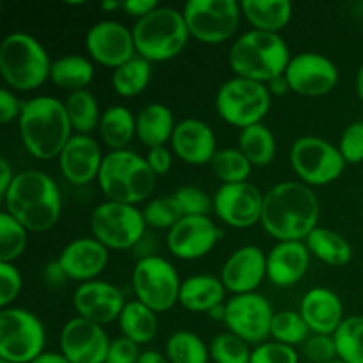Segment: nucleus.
Returning a JSON list of instances; mask_svg holds the SVG:
<instances>
[{
	"label": "nucleus",
	"instance_id": "49530a36",
	"mask_svg": "<svg viewBox=\"0 0 363 363\" xmlns=\"http://www.w3.org/2000/svg\"><path fill=\"white\" fill-rule=\"evenodd\" d=\"M300 354L294 347L280 344L277 340H266V342L255 346L252 351L250 363H298Z\"/></svg>",
	"mask_w": 363,
	"mask_h": 363
},
{
	"label": "nucleus",
	"instance_id": "e433bc0d",
	"mask_svg": "<svg viewBox=\"0 0 363 363\" xmlns=\"http://www.w3.org/2000/svg\"><path fill=\"white\" fill-rule=\"evenodd\" d=\"M165 357L170 363H208L211 354L197 333L176 332L167 340Z\"/></svg>",
	"mask_w": 363,
	"mask_h": 363
},
{
	"label": "nucleus",
	"instance_id": "412c9836",
	"mask_svg": "<svg viewBox=\"0 0 363 363\" xmlns=\"http://www.w3.org/2000/svg\"><path fill=\"white\" fill-rule=\"evenodd\" d=\"M264 277H268V254H264L259 247L247 245L229 255L222 268L220 280L229 293L238 296L255 293Z\"/></svg>",
	"mask_w": 363,
	"mask_h": 363
},
{
	"label": "nucleus",
	"instance_id": "09e8293b",
	"mask_svg": "<svg viewBox=\"0 0 363 363\" xmlns=\"http://www.w3.org/2000/svg\"><path fill=\"white\" fill-rule=\"evenodd\" d=\"M23 279L20 272L11 262H0V307L9 308V305L20 294Z\"/></svg>",
	"mask_w": 363,
	"mask_h": 363
},
{
	"label": "nucleus",
	"instance_id": "f704fd0d",
	"mask_svg": "<svg viewBox=\"0 0 363 363\" xmlns=\"http://www.w3.org/2000/svg\"><path fill=\"white\" fill-rule=\"evenodd\" d=\"M64 106H66L71 128L78 131V135H89L96 128H99L101 113H99L98 99L91 91L71 92L67 94Z\"/></svg>",
	"mask_w": 363,
	"mask_h": 363
},
{
	"label": "nucleus",
	"instance_id": "8fccbe9b",
	"mask_svg": "<svg viewBox=\"0 0 363 363\" xmlns=\"http://www.w3.org/2000/svg\"><path fill=\"white\" fill-rule=\"evenodd\" d=\"M140 354V346L123 335L110 342L105 363H138Z\"/></svg>",
	"mask_w": 363,
	"mask_h": 363
},
{
	"label": "nucleus",
	"instance_id": "2eb2a0df",
	"mask_svg": "<svg viewBox=\"0 0 363 363\" xmlns=\"http://www.w3.org/2000/svg\"><path fill=\"white\" fill-rule=\"evenodd\" d=\"M264 195L255 184L234 183L222 184L213 197V209L225 225L248 229L261 222Z\"/></svg>",
	"mask_w": 363,
	"mask_h": 363
},
{
	"label": "nucleus",
	"instance_id": "bb28decb",
	"mask_svg": "<svg viewBox=\"0 0 363 363\" xmlns=\"http://www.w3.org/2000/svg\"><path fill=\"white\" fill-rule=\"evenodd\" d=\"M225 286L220 279L213 275H194L181 284L179 303L190 312L213 311L223 303Z\"/></svg>",
	"mask_w": 363,
	"mask_h": 363
},
{
	"label": "nucleus",
	"instance_id": "603ef678",
	"mask_svg": "<svg viewBox=\"0 0 363 363\" xmlns=\"http://www.w3.org/2000/svg\"><path fill=\"white\" fill-rule=\"evenodd\" d=\"M21 106L23 103L18 101V98L9 89H2L0 91V123L7 124L14 119H20Z\"/></svg>",
	"mask_w": 363,
	"mask_h": 363
},
{
	"label": "nucleus",
	"instance_id": "5701e85b",
	"mask_svg": "<svg viewBox=\"0 0 363 363\" xmlns=\"http://www.w3.org/2000/svg\"><path fill=\"white\" fill-rule=\"evenodd\" d=\"M57 261L69 280L92 282L108 262V248L96 238H78L64 247Z\"/></svg>",
	"mask_w": 363,
	"mask_h": 363
},
{
	"label": "nucleus",
	"instance_id": "f03ea898",
	"mask_svg": "<svg viewBox=\"0 0 363 363\" xmlns=\"http://www.w3.org/2000/svg\"><path fill=\"white\" fill-rule=\"evenodd\" d=\"M6 213L21 223L28 233H46L60 218L62 199L55 181L41 170H23L16 174L4 195Z\"/></svg>",
	"mask_w": 363,
	"mask_h": 363
},
{
	"label": "nucleus",
	"instance_id": "13d9d810",
	"mask_svg": "<svg viewBox=\"0 0 363 363\" xmlns=\"http://www.w3.org/2000/svg\"><path fill=\"white\" fill-rule=\"evenodd\" d=\"M138 363H170V362H169V358H167L163 353H160V351L149 350V351H144V353L140 354Z\"/></svg>",
	"mask_w": 363,
	"mask_h": 363
},
{
	"label": "nucleus",
	"instance_id": "c756f323",
	"mask_svg": "<svg viewBox=\"0 0 363 363\" xmlns=\"http://www.w3.org/2000/svg\"><path fill=\"white\" fill-rule=\"evenodd\" d=\"M311 255L330 266H346L353 259V247L339 233L326 227H315L305 240Z\"/></svg>",
	"mask_w": 363,
	"mask_h": 363
},
{
	"label": "nucleus",
	"instance_id": "37998d69",
	"mask_svg": "<svg viewBox=\"0 0 363 363\" xmlns=\"http://www.w3.org/2000/svg\"><path fill=\"white\" fill-rule=\"evenodd\" d=\"M142 215H144L145 225L147 227L167 230L172 229V227L183 218V213H181L179 206H177L174 197L152 199L151 202H147V206L144 208Z\"/></svg>",
	"mask_w": 363,
	"mask_h": 363
},
{
	"label": "nucleus",
	"instance_id": "bf43d9fd",
	"mask_svg": "<svg viewBox=\"0 0 363 363\" xmlns=\"http://www.w3.org/2000/svg\"><path fill=\"white\" fill-rule=\"evenodd\" d=\"M32 363H71L62 353H43Z\"/></svg>",
	"mask_w": 363,
	"mask_h": 363
},
{
	"label": "nucleus",
	"instance_id": "7ed1b4c3",
	"mask_svg": "<svg viewBox=\"0 0 363 363\" xmlns=\"http://www.w3.org/2000/svg\"><path fill=\"white\" fill-rule=\"evenodd\" d=\"M18 126L23 147L43 162L59 158L73 137L66 106L52 96H38L25 101Z\"/></svg>",
	"mask_w": 363,
	"mask_h": 363
},
{
	"label": "nucleus",
	"instance_id": "aec40b11",
	"mask_svg": "<svg viewBox=\"0 0 363 363\" xmlns=\"http://www.w3.org/2000/svg\"><path fill=\"white\" fill-rule=\"evenodd\" d=\"M74 311L78 318L87 319L94 325H110L117 319L119 321L126 301L123 293L113 284L103 280L80 284L73 294Z\"/></svg>",
	"mask_w": 363,
	"mask_h": 363
},
{
	"label": "nucleus",
	"instance_id": "393cba45",
	"mask_svg": "<svg viewBox=\"0 0 363 363\" xmlns=\"http://www.w3.org/2000/svg\"><path fill=\"white\" fill-rule=\"evenodd\" d=\"M300 314L312 333L333 335L342 325L344 305L337 293L326 287H314L301 298Z\"/></svg>",
	"mask_w": 363,
	"mask_h": 363
},
{
	"label": "nucleus",
	"instance_id": "20e7f679",
	"mask_svg": "<svg viewBox=\"0 0 363 363\" xmlns=\"http://www.w3.org/2000/svg\"><path fill=\"white\" fill-rule=\"evenodd\" d=\"M291 59L289 46L280 34L262 30H250L238 38L229 52V64L236 77L261 84L286 74Z\"/></svg>",
	"mask_w": 363,
	"mask_h": 363
},
{
	"label": "nucleus",
	"instance_id": "f3484780",
	"mask_svg": "<svg viewBox=\"0 0 363 363\" xmlns=\"http://www.w3.org/2000/svg\"><path fill=\"white\" fill-rule=\"evenodd\" d=\"M85 48L96 62L112 69L137 57L133 32L113 20H103L92 25L85 35Z\"/></svg>",
	"mask_w": 363,
	"mask_h": 363
},
{
	"label": "nucleus",
	"instance_id": "7c9ffc66",
	"mask_svg": "<svg viewBox=\"0 0 363 363\" xmlns=\"http://www.w3.org/2000/svg\"><path fill=\"white\" fill-rule=\"evenodd\" d=\"M137 135V117L126 106H110L101 113L99 137L112 151H124Z\"/></svg>",
	"mask_w": 363,
	"mask_h": 363
},
{
	"label": "nucleus",
	"instance_id": "1a4fd4ad",
	"mask_svg": "<svg viewBox=\"0 0 363 363\" xmlns=\"http://www.w3.org/2000/svg\"><path fill=\"white\" fill-rule=\"evenodd\" d=\"M46 333L38 315L25 308L0 312V358L11 363H32L45 353Z\"/></svg>",
	"mask_w": 363,
	"mask_h": 363
},
{
	"label": "nucleus",
	"instance_id": "9b49d317",
	"mask_svg": "<svg viewBox=\"0 0 363 363\" xmlns=\"http://www.w3.org/2000/svg\"><path fill=\"white\" fill-rule=\"evenodd\" d=\"M133 293L137 301L151 311L167 312L179 303L181 280L176 268L160 255L138 259L131 275Z\"/></svg>",
	"mask_w": 363,
	"mask_h": 363
},
{
	"label": "nucleus",
	"instance_id": "ddd939ff",
	"mask_svg": "<svg viewBox=\"0 0 363 363\" xmlns=\"http://www.w3.org/2000/svg\"><path fill=\"white\" fill-rule=\"evenodd\" d=\"M183 16L191 38L206 45H218L234 35L240 27L241 4L236 0H190Z\"/></svg>",
	"mask_w": 363,
	"mask_h": 363
},
{
	"label": "nucleus",
	"instance_id": "58836bf2",
	"mask_svg": "<svg viewBox=\"0 0 363 363\" xmlns=\"http://www.w3.org/2000/svg\"><path fill=\"white\" fill-rule=\"evenodd\" d=\"M211 169L223 184L245 183L252 172V163L240 149H220L211 160Z\"/></svg>",
	"mask_w": 363,
	"mask_h": 363
},
{
	"label": "nucleus",
	"instance_id": "79ce46f5",
	"mask_svg": "<svg viewBox=\"0 0 363 363\" xmlns=\"http://www.w3.org/2000/svg\"><path fill=\"white\" fill-rule=\"evenodd\" d=\"M209 354L215 363H250L252 351L248 350V344L243 339L225 332L211 340Z\"/></svg>",
	"mask_w": 363,
	"mask_h": 363
},
{
	"label": "nucleus",
	"instance_id": "f8f14e48",
	"mask_svg": "<svg viewBox=\"0 0 363 363\" xmlns=\"http://www.w3.org/2000/svg\"><path fill=\"white\" fill-rule=\"evenodd\" d=\"M291 167L308 186H325L342 176L346 169L339 147L321 137H301L293 144L289 152Z\"/></svg>",
	"mask_w": 363,
	"mask_h": 363
},
{
	"label": "nucleus",
	"instance_id": "473e14b6",
	"mask_svg": "<svg viewBox=\"0 0 363 363\" xmlns=\"http://www.w3.org/2000/svg\"><path fill=\"white\" fill-rule=\"evenodd\" d=\"M121 332L124 337L137 342L138 346L149 344L158 335V318L156 312L140 301H128L119 318Z\"/></svg>",
	"mask_w": 363,
	"mask_h": 363
},
{
	"label": "nucleus",
	"instance_id": "c9c22d12",
	"mask_svg": "<svg viewBox=\"0 0 363 363\" xmlns=\"http://www.w3.org/2000/svg\"><path fill=\"white\" fill-rule=\"evenodd\" d=\"M151 82V62L142 57H133L112 73V87L123 98H135L147 89Z\"/></svg>",
	"mask_w": 363,
	"mask_h": 363
},
{
	"label": "nucleus",
	"instance_id": "6e6d98bb",
	"mask_svg": "<svg viewBox=\"0 0 363 363\" xmlns=\"http://www.w3.org/2000/svg\"><path fill=\"white\" fill-rule=\"evenodd\" d=\"M14 174H13V169H11L9 162H7L6 158L0 160V195H6L7 190L11 188V184H13L14 181Z\"/></svg>",
	"mask_w": 363,
	"mask_h": 363
},
{
	"label": "nucleus",
	"instance_id": "4468645a",
	"mask_svg": "<svg viewBox=\"0 0 363 363\" xmlns=\"http://www.w3.org/2000/svg\"><path fill=\"white\" fill-rule=\"evenodd\" d=\"M272 305L262 294H238L225 303V325L230 333L243 339L247 344L266 342L272 335L273 323Z\"/></svg>",
	"mask_w": 363,
	"mask_h": 363
},
{
	"label": "nucleus",
	"instance_id": "72a5a7b5",
	"mask_svg": "<svg viewBox=\"0 0 363 363\" xmlns=\"http://www.w3.org/2000/svg\"><path fill=\"white\" fill-rule=\"evenodd\" d=\"M240 151L254 167H266L275 160V135L264 124H254L240 133Z\"/></svg>",
	"mask_w": 363,
	"mask_h": 363
},
{
	"label": "nucleus",
	"instance_id": "ea45409f",
	"mask_svg": "<svg viewBox=\"0 0 363 363\" xmlns=\"http://www.w3.org/2000/svg\"><path fill=\"white\" fill-rule=\"evenodd\" d=\"M312 335L311 328L307 326L305 319L300 312L282 311L275 312L272 323V337L273 340L286 346H301L308 337Z\"/></svg>",
	"mask_w": 363,
	"mask_h": 363
},
{
	"label": "nucleus",
	"instance_id": "4be33fe9",
	"mask_svg": "<svg viewBox=\"0 0 363 363\" xmlns=\"http://www.w3.org/2000/svg\"><path fill=\"white\" fill-rule=\"evenodd\" d=\"M101 147L89 135H73L59 156L60 172L71 184H89L98 179L103 165Z\"/></svg>",
	"mask_w": 363,
	"mask_h": 363
},
{
	"label": "nucleus",
	"instance_id": "864d4df0",
	"mask_svg": "<svg viewBox=\"0 0 363 363\" xmlns=\"http://www.w3.org/2000/svg\"><path fill=\"white\" fill-rule=\"evenodd\" d=\"M156 7H160L156 0H126V2H123V9L137 20L147 16Z\"/></svg>",
	"mask_w": 363,
	"mask_h": 363
},
{
	"label": "nucleus",
	"instance_id": "39448f33",
	"mask_svg": "<svg viewBox=\"0 0 363 363\" xmlns=\"http://www.w3.org/2000/svg\"><path fill=\"white\" fill-rule=\"evenodd\" d=\"M98 183L108 201L137 206L151 197L156 174L147 165L145 158L130 149L110 151L103 160Z\"/></svg>",
	"mask_w": 363,
	"mask_h": 363
},
{
	"label": "nucleus",
	"instance_id": "dca6fc26",
	"mask_svg": "<svg viewBox=\"0 0 363 363\" xmlns=\"http://www.w3.org/2000/svg\"><path fill=\"white\" fill-rule=\"evenodd\" d=\"M286 78L293 92L318 98L335 89L339 82V69L328 57L315 52H303L291 59L286 69Z\"/></svg>",
	"mask_w": 363,
	"mask_h": 363
},
{
	"label": "nucleus",
	"instance_id": "a878e982",
	"mask_svg": "<svg viewBox=\"0 0 363 363\" xmlns=\"http://www.w3.org/2000/svg\"><path fill=\"white\" fill-rule=\"evenodd\" d=\"M311 264V252L303 241H280L268 254V279L277 287H293Z\"/></svg>",
	"mask_w": 363,
	"mask_h": 363
},
{
	"label": "nucleus",
	"instance_id": "0eeeda50",
	"mask_svg": "<svg viewBox=\"0 0 363 363\" xmlns=\"http://www.w3.org/2000/svg\"><path fill=\"white\" fill-rule=\"evenodd\" d=\"M52 62L41 43L23 32L6 35L0 45V74L14 91H34L50 78Z\"/></svg>",
	"mask_w": 363,
	"mask_h": 363
},
{
	"label": "nucleus",
	"instance_id": "de8ad7c7",
	"mask_svg": "<svg viewBox=\"0 0 363 363\" xmlns=\"http://www.w3.org/2000/svg\"><path fill=\"white\" fill-rule=\"evenodd\" d=\"M339 151L342 155L344 162L346 163H357L363 162V123L357 121V123L350 124L346 130L340 135L339 142Z\"/></svg>",
	"mask_w": 363,
	"mask_h": 363
},
{
	"label": "nucleus",
	"instance_id": "2f4dec72",
	"mask_svg": "<svg viewBox=\"0 0 363 363\" xmlns=\"http://www.w3.org/2000/svg\"><path fill=\"white\" fill-rule=\"evenodd\" d=\"M94 78V67L91 60L82 55H64L52 62L50 69V80L60 89L66 91L78 92L87 91Z\"/></svg>",
	"mask_w": 363,
	"mask_h": 363
},
{
	"label": "nucleus",
	"instance_id": "052dcab7",
	"mask_svg": "<svg viewBox=\"0 0 363 363\" xmlns=\"http://www.w3.org/2000/svg\"><path fill=\"white\" fill-rule=\"evenodd\" d=\"M208 315L213 319V321L225 323V303L218 305V307H215L213 311H209Z\"/></svg>",
	"mask_w": 363,
	"mask_h": 363
},
{
	"label": "nucleus",
	"instance_id": "0e129e2a",
	"mask_svg": "<svg viewBox=\"0 0 363 363\" xmlns=\"http://www.w3.org/2000/svg\"><path fill=\"white\" fill-rule=\"evenodd\" d=\"M328 363H344L342 360H333V362H328Z\"/></svg>",
	"mask_w": 363,
	"mask_h": 363
},
{
	"label": "nucleus",
	"instance_id": "c03bdc74",
	"mask_svg": "<svg viewBox=\"0 0 363 363\" xmlns=\"http://www.w3.org/2000/svg\"><path fill=\"white\" fill-rule=\"evenodd\" d=\"M172 197L183 216H209L213 209V199L197 186H181Z\"/></svg>",
	"mask_w": 363,
	"mask_h": 363
},
{
	"label": "nucleus",
	"instance_id": "6e6552de",
	"mask_svg": "<svg viewBox=\"0 0 363 363\" xmlns=\"http://www.w3.org/2000/svg\"><path fill=\"white\" fill-rule=\"evenodd\" d=\"M272 108L268 85L248 78L234 77L216 92V112L225 123L245 128L261 124Z\"/></svg>",
	"mask_w": 363,
	"mask_h": 363
},
{
	"label": "nucleus",
	"instance_id": "f257e3e1",
	"mask_svg": "<svg viewBox=\"0 0 363 363\" xmlns=\"http://www.w3.org/2000/svg\"><path fill=\"white\" fill-rule=\"evenodd\" d=\"M319 201L301 181L279 183L264 194L261 225L279 241H305L318 227Z\"/></svg>",
	"mask_w": 363,
	"mask_h": 363
},
{
	"label": "nucleus",
	"instance_id": "4c0bfd02",
	"mask_svg": "<svg viewBox=\"0 0 363 363\" xmlns=\"http://www.w3.org/2000/svg\"><path fill=\"white\" fill-rule=\"evenodd\" d=\"M337 357L344 363H363V315H351L333 333Z\"/></svg>",
	"mask_w": 363,
	"mask_h": 363
},
{
	"label": "nucleus",
	"instance_id": "423d86ee",
	"mask_svg": "<svg viewBox=\"0 0 363 363\" xmlns=\"http://www.w3.org/2000/svg\"><path fill=\"white\" fill-rule=\"evenodd\" d=\"M137 55L149 62H165L179 55L188 45L190 30L183 13L172 7H156L137 20L131 28Z\"/></svg>",
	"mask_w": 363,
	"mask_h": 363
},
{
	"label": "nucleus",
	"instance_id": "3c124183",
	"mask_svg": "<svg viewBox=\"0 0 363 363\" xmlns=\"http://www.w3.org/2000/svg\"><path fill=\"white\" fill-rule=\"evenodd\" d=\"M145 162L151 167L152 172L156 174V177L165 176L170 170V167H172V152L165 145H162V147H152L149 149L147 156H145Z\"/></svg>",
	"mask_w": 363,
	"mask_h": 363
},
{
	"label": "nucleus",
	"instance_id": "9d476101",
	"mask_svg": "<svg viewBox=\"0 0 363 363\" xmlns=\"http://www.w3.org/2000/svg\"><path fill=\"white\" fill-rule=\"evenodd\" d=\"M145 220L137 206L106 201L91 215V230L96 240L110 250L135 248L145 236Z\"/></svg>",
	"mask_w": 363,
	"mask_h": 363
},
{
	"label": "nucleus",
	"instance_id": "a211bd4d",
	"mask_svg": "<svg viewBox=\"0 0 363 363\" xmlns=\"http://www.w3.org/2000/svg\"><path fill=\"white\" fill-rule=\"evenodd\" d=\"M110 342L103 326L82 318L69 319L60 332V353L71 363H105Z\"/></svg>",
	"mask_w": 363,
	"mask_h": 363
},
{
	"label": "nucleus",
	"instance_id": "b1692460",
	"mask_svg": "<svg viewBox=\"0 0 363 363\" xmlns=\"http://www.w3.org/2000/svg\"><path fill=\"white\" fill-rule=\"evenodd\" d=\"M174 155L190 165L211 163L216 155V137L209 124L199 119H184L176 124L172 135Z\"/></svg>",
	"mask_w": 363,
	"mask_h": 363
},
{
	"label": "nucleus",
	"instance_id": "69168bd1",
	"mask_svg": "<svg viewBox=\"0 0 363 363\" xmlns=\"http://www.w3.org/2000/svg\"><path fill=\"white\" fill-rule=\"evenodd\" d=\"M0 363H11V362H7V360H2V358H0Z\"/></svg>",
	"mask_w": 363,
	"mask_h": 363
},
{
	"label": "nucleus",
	"instance_id": "4d7b16f0",
	"mask_svg": "<svg viewBox=\"0 0 363 363\" xmlns=\"http://www.w3.org/2000/svg\"><path fill=\"white\" fill-rule=\"evenodd\" d=\"M268 91H269V94H275V96L287 94V92L291 91V87H289V82H287L286 74L273 78V80L268 84Z\"/></svg>",
	"mask_w": 363,
	"mask_h": 363
},
{
	"label": "nucleus",
	"instance_id": "680f3d73",
	"mask_svg": "<svg viewBox=\"0 0 363 363\" xmlns=\"http://www.w3.org/2000/svg\"><path fill=\"white\" fill-rule=\"evenodd\" d=\"M101 9L103 11L123 9V2H117V0H105V2H101Z\"/></svg>",
	"mask_w": 363,
	"mask_h": 363
},
{
	"label": "nucleus",
	"instance_id": "e2e57ef3",
	"mask_svg": "<svg viewBox=\"0 0 363 363\" xmlns=\"http://www.w3.org/2000/svg\"><path fill=\"white\" fill-rule=\"evenodd\" d=\"M357 91L363 103V64L360 66V69H358V74H357Z\"/></svg>",
	"mask_w": 363,
	"mask_h": 363
},
{
	"label": "nucleus",
	"instance_id": "c85d7f7f",
	"mask_svg": "<svg viewBox=\"0 0 363 363\" xmlns=\"http://www.w3.org/2000/svg\"><path fill=\"white\" fill-rule=\"evenodd\" d=\"M176 121L169 106L162 103H151L144 106L137 116V137L149 149L162 147L172 140Z\"/></svg>",
	"mask_w": 363,
	"mask_h": 363
},
{
	"label": "nucleus",
	"instance_id": "a18cd8bd",
	"mask_svg": "<svg viewBox=\"0 0 363 363\" xmlns=\"http://www.w3.org/2000/svg\"><path fill=\"white\" fill-rule=\"evenodd\" d=\"M301 354H303V358L308 363H328L339 360L333 335H318V333H312L301 344Z\"/></svg>",
	"mask_w": 363,
	"mask_h": 363
},
{
	"label": "nucleus",
	"instance_id": "6ab92c4d",
	"mask_svg": "<svg viewBox=\"0 0 363 363\" xmlns=\"http://www.w3.org/2000/svg\"><path fill=\"white\" fill-rule=\"evenodd\" d=\"M222 233L209 216H183L167 234L170 254L183 261H195L215 248Z\"/></svg>",
	"mask_w": 363,
	"mask_h": 363
},
{
	"label": "nucleus",
	"instance_id": "cd10ccee",
	"mask_svg": "<svg viewBox=\"0 0 363 363\" xmlns=\"http://www.w3.org/2000/svg\"><path fill=\"white\" fill-rule=\"evenodd\" d=\"M241 13L254 30L279 34L289 25L293 4L289 0H243Z\"/></svg>",
	"mask_w": 363,
	"mask_h": 363
},
{
	"label": "nucleus",
	"instance_id": "5fc2aeb1",
	"mask_svg": "<svg viewBox=\"0 0 363 363\" xmlns=\"http://www.w3.org/2000/svg\"><path fill=\"white\" fill-rule=\"evenodd\" d=\"M45 279L46 282L52 284V286H62L67 279V275L64 273L62 266H60L59 261H52L45 269Z\"/></svg>",
	"mask_w": 363,
	"mask_h": 363
},
{
	"label": "nucleus",
	"instance_id": "a19ab883",
	"mask_svg": "<svg viewBox=\"0 0 363 363\" xmlns=\"http://www.w3.org/2000/svg\"><path fill=\"white\" fill-rule=\"evenodd\" d=\"M28 230L9 213L0 215V262L14 264L27 248Z\"/></svg>",
	"mask_w": 363,
	"mask_h": 363
}]
</instances>
